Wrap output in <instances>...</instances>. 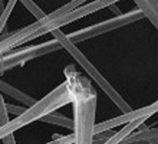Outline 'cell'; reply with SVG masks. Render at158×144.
<instances>
[{"label":"cell","mask_w":158,"mask_h":144,"mask_svg":"<svg viewBox=\"0 0 158 144\" xmlns=\"http://www.w3.org/2000/svg\"><path fill=\"white\" fill-rule=\"evenodd\" d=\"M83 2H88V0H72L69 3L63 4L62 7L56 9L50 15H46L42 19H38L32 25L15 30L13 33H7L6 37L0 41V55L10 52L15 48H19L20 45L33 41L42 35L52 33L56 29H60L62 26H66L89 13L101 10L114 3V0H95V2L82 6Z\"/></svg>","instance_id":"obj_1"},{"label":"cell","mask_w":158,"mask_h":144,"mask_svg":"<svg viewBox=\"0 0 158 144\" xmlns=\"http://www.w3.org/2000/svg\"><path fill=\"white\" fill-rule=\"evenodd\" d=\"M65 78L73 107L75 143H92L95 137L96 92L91 82L75 69V66L68 65L65 68Z\"/></svg>","instance_id":"obj_2"},{"label":"cell","mask_w":158,"mask_h":144,"mask_svg":"<svg viewBox=\"0 0 158 144\" xmlns=\"http://www.w3.org/2000/svg\"><path fill=\"white\" fill-rule=\"evenodd\" d=\"M68 104H71V97H69L66 82H62L46 97L29 105V108H26L22 114L16 115V118L9 120L6 124L0 125V140H3L4 137L10 134H15V131L23 128L25 125H29L33 121L42 120L48 114L56 111L60 107H65Z\"/></svg>","instance_id":"obj_3"},{"label":"cell","mask_w":158,"mask_h":144,"mask_svg":"<svg viewBox=\"0 0 158 144\" xmlns=\"http://www.w3.org/2000/svg\"><path fill=\"white\" fill-rule=\"evenodd\" d=\"M52 35H53L56 39H59V42H60V43H62V46H63V49H66L68 52H69V54L73 56V59H76V62L82 65L83 69L86 71L88 74H89L92 78L95 79V82L99 84L101 88H102V89H104L105 92L108 94L109 98L112 99L114 103L117 104V105L121 108V110H122V111H124V112L129 111V107L127 105V103H125L124 99H122L119 95L117 94V91L114 89L112 86L106 82V79H105L104 76L99 74V71H96V68L92 65L91 62L88 61L86 56H85V55H83L82 52H81L78 48H76L75 43H73V42H72L69 37H68V35H65V33L60 32V29H56V30H53V32H52Z\"/></svg>","instance_id":"obj_4"},{"label":"cell","mask_w":158,"mask_h":144,"mask_svg":"<svg viewBox=\"0 0 158 144\" xmlns=\"http://www.w3.org/2000/svg\"><path fill=\"white\" fill-rule=\"evenodd\" d=\"M59 49H63V46L59 42V39H56L53 36V39L43 42V43H39V45H32L27 46V48H22L19 50L6 52V54L0 55V74H3V72L12 69V68L25 66V63H27L32 59L52 54V52Z\"/></svg>","instance_id":"obj_5"},{"label":"cell","mask_w":158,"mask_h":144,"mask_svg":"<svg viewBox=\"0 0 158 144\" xmlns=\"http://www.w3.org/2000/svg\"><path fill=\"white\" fill-rule=\"evenodd\" d=\"M144 16L141 9L138 10H134V12H129L127 15H119L118 17H114L111 20H106V22H102V23H98V25H94V26H88L85 29H79L76 32H72L68 35V37L71 39L73 43H78V42H82V41H86L89 37H94V36H98L101 33L104 32H108V30H112L115 28H119L122 25H128L131 22H135L137 19Z\"/></svg>","instance_id":"obj_6"},{"label":"cell","mask_w":158,"mask_h":144,"mask_svg":"<svg viewBox=\"0 0 158 144\" xmlns=\"http://www.w3.org/2000/svg\"><path fill=\"white\" fill-rule=\"evenodd\" d=\"M0 92H2V94H7L9 97H12V98H15L16 101H19V103H22V104H25V105H32V104L36 103V99L32 98L30 95L25 94L23 91L17 89L15 86L9 85L7 82H4L2 79H0Z\"/></svg>","instance_id":"obj_7"},{"label":"cell","mask_w":158,"mask_h":144,"mask_svg":"<svg viewBox=\"0 0 158 144\" xmlns=\"http://www.w3.org/2000/svg\"><path fill=\"white\" fill-rule=\"evenodd\" d=\"M43 123H49V124H55V125H62L65 128H72L73 130V118L65 117L62 114H56V112H50L46 117L42 118Z\"/></svg>","instance_id":"obj_8"},{"label":"cell","mask_w":158,"mask_h":144,"mask_svg":"<svg viewBox=\"0 0 158 144\" xmlns=\"http://www.w3.org/2000/svg\"><path fill=\"white\" fill-rule=\"evenodd\" d=\"M17 2H19V0H9L7 4H6V7L0 12V36H2V32H3L4 28H6V23H7L9 17L12 15L13 9H15Z\"/></svg>","instance_id":"obj_9"},{"label":"cell","mask_w":158,"mask_h":144,"mask_svg":"<svg viewBox=\"0 0 158 144\" xmlns=\"http://www.w3.org/2000/svg\"><path fill=\"white\" fill-rule=\"evenodd\" d=\"M19 2H22L23 3V6H25L27 10H29L32 15H33L36 19H42L43 16H46L45 12L42 10L40 7H39L36 3H33V0H19Z\"/></svg>","instance_id":"obj_10"},{"label":"cell","mask_w":158,"mask_h":144,"mask_svg":"<svg viewBox=\"0 0 158 144\" xmlns=\"http://www.w3.org/2000/svg\"><path fill=\"white\" fill-rule=\"evenodd\" d=\"M9 110H7V104L4 103L3 97L0 94V125H3L9 121Z\"/></svg>","instance_id":"obj_11"},{"label":"cell","mask_w":158,"mask_h":144,"mask_svg":"<svg viewBox=\"0 0 158 144\" xmlns=\"http://www.w3.org/2000/svg\"><path fill=\"white\" fill-rule=\"evenodd\" d=\"M7 110H9V112H10V114L19 115V114H22V112L26 110V105H25V107H13V105L7 104Z\"/></svg>","instance_id":"obj_12"}]
</instances>
